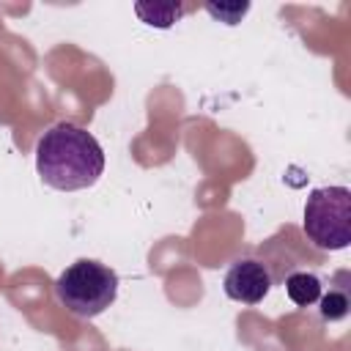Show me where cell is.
<instances>
[{
    "label": "cell",
    "mask_w": 351,
    "mask_h": 351,
    "mask_svg": "<svg viewBox=\"0 0 351 351\" xmlns=\"http://www.w3.org/2000/svg\"><path fill=\"white\" fill-rule=\"evenodd\" d=\"M304 233L318 250H346L351 244V189H313L304 203Z\"/></svg>",
    "instance_id": "3"
},
{
    "label": "cell",
    "mask_w": 351,
    "mask_h": 351,
    "mask_svg": "<svg viewBox=\"0 0 351 351\" xmlns=\"http://www.w3.org/2000/svg\"><path fill=\"white\" fill-rule=\"evenodd\" d=\"M134 11H137V16H140L145 25L170 27L173 22H178V19L189 11V5H176V3H154V5H143V3H137Z\"/></svg>",
    "instance_id": "6"
},
{
    "label": "cell",
    "mask_w": 351,
    "mask_h": 351,
    "mask_svg": "<svg viewBox=\"0 0 351 351\" xmlns=\"http://www.w3.org/2000/svg\"><path fill=\"white\" fill-rule=\"evenodd\" d=\"M247 3H241V5H206V11L211 14V16H219V19H225L228 25H236L244 14H247Z\"/></svg>",
    "instance_id": "8"
},
{
    "label": "cell",
    "mask_w": 351,
    "mask_h": 351,
    "mask_svg": "<svg viewBox=\"0 0 351 351\" xmlns=\"http://www.w3.org/2000/svg\"><path fill=\"white\" fill-rule=\"evenodd\" d=\"M36 170L41 181L52 189L60 192L88 189L104 173V151L88 129L60 121L38 137Z\"/></svg>",
    "instance_id": "1"
},
{
    "label": "cell",
    "mask_w": 351,
    "mask_h": 351,
    "mask_svg": "<svg viewBox=\"0 0 351 351\" xmlns=\"http://www.w3.org/2000/svg\"><path fill=\"white\" fill-rule=\"evenodd\" d=\"M58 302L77 318H96L101 315L118 296V274L115 269L80 258L69 269H63L55 280Z\"/></svg>",
    "instance_id": "2"
},
{
    "label": "cell",
    "mask_w": 351,
    "mask_h": 351,
    "mask_svg": "<svg viewBox=\"0 0 351 351\" xmlns=\"http://www.w3.org/2000/svg\"><path fill=\"white\" fill-rule=\"evenodd\" d=\"M348 296L346 291H329L326 296H321V318L324 321H340L348 315Z\"/></svg>",
    "instance_id": "7"
},
{
    "label": "cell",
    "mask_w": 351,
    "mask_h": 351,
    "mask_svg": "<svg viewBox=\"0 0 351 351\" xmlns=\"http://www.w3.org/2000/svg\"><path fill=\"white\" fill-rule=\"evenodd\" d=\"M225 296L241 304H258L263 302V296L271 288V274L266 269V263L255 261V258H241L236 263H230V269L225 271L222 280Z\"/></svg>",
    "instance_id": "4"
},
{
    "label": "cell",
    "mask_w": 351,
    "mask_h": 351,
    "mask_svg": "<svg viewBox=\"0 0 351 351\" xmlns=\"http://www.w3.org/2000/svg\"><path fill=\"white\" fill-rule=\"evenodd\" d=\"M285 291H288V296H291L293 304L310 307L313 302L321 299V280L313 271H293L285 280Z\"/></svg>",
    "instance_id": "5"
}]
</instances>
